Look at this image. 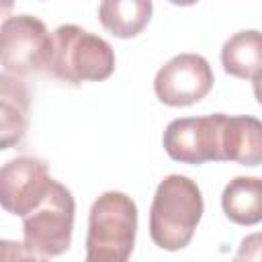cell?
<instances>
[{
  "label": "cell",
  "instance_id": "obj_1",
  "mask_svg": "<svg viewBox=\"0 0 262 262\" xmlns=\"http://www.w3.org/2000/svg\"><path fill=\"white\" fill-rule=\"evenodd\" d=\"M205 211L203 192L194 180L182 174L166 176L154 194L149 209V237L168 252L190 244Z\"/></svg>",
  "mask_w": 262,
  "mask_h": 262
},
{
  "label": "cell",
  "instance_id": "obj_2",
  "mask_svg": "<svg viewBox=\"0 0 262 262\" xmlns=\"http://www.w3.org/2000/svg\"><path fill=\"white\" fill-rule=\"evenodd\" d=\"M53 45L45 72L68 84L106 80L115 72V49L111 43L78 25H59L51 33Z\"/></svg>",
  "mask_w": 262,
  "mask_h": 262
},
{
  "label": "cell",
  "instance_id": "obj_3",
  "mask_svg": "<svg viewBox=\"0 0 262 262\" xmlns=\"http://www.w3.org/2000/svg\"><path fill=\"white\" fill-rule=\"evenodd\" d=\"M137 205L119 190L102 192L90 207L86 233L88 262H125L135 246Z\"/></svg>",
  "mask_w": 262,
  "mask_h": 262
},
{
  "label": "cell",
  "instance_id": "obj_4",
  "mask_svg": "<svg viewBox=\"0 0 262 262\" xmlns=\"http://www.w3.org/2000/svg\"><path fill=\"white\" fill-rule=\"evenodd\" d=\"M76 201L61 182H53L45 199L23 217V246L31 258H55L68 252L74 233Z\"/></svg>",
  "mask_w": 262,
  "mask_h": 262
},
{
  "label": "cell",
  "instance_id": "obj_5",
  "mask_svg": "<svg viewBox=\"0 0 262 262\" xmlns=\"http://www.w3.org/2000/svg\"><path fill=\"white\" fill-rule=\"evenodd\" d=\"M2 68L10 76H27L47 68L51 55V33L33 14L6 16L0 27Z\"/></svg>",
  "mask_w": 262,
  "mask_h": 262
},
{
  "label": "cell",
  "instance_id": "obj_6",
  "mask_svg": "<svg viewBox=\"0 0 262 262\" xmlns=\"http://www.w3.org/2000/svg\"><path fill=\"white\" fill-rule=\"evenodd\" d=\"M223 113L205 117H182L168 123L162 143L166 154L180 164L199 166L221 162V125Z\"/></svg>",
  "mask_w": 262,
  "mask_h": 262
},
{
  "label": "cell",
  "instance_id": "obj_7",
  "mask_svg": "<svg viewBox=\"0 0 262 262\" xmlns=\"http://www.w3.org/2000/svg\"><path fill=\"white\" fill-rule=\"evenodd\" d=\"M213 82V68L203 55L178 53L158 70L154 92L166 106H190L211 92Z\"/></svg>",
  "mask_w": 262,
  "mask_h": 262
},
{
  "label": "cell",
  "instance_id": "obj_8",
  "mask_svg": "<svg viewBox=\"0 0 262 262\" xmlns=\"http://www.w3.org/2000/svg\"><path fill=\"white\" fill-rule=\"evenodd\" d=\"M53 182L47 164L39 158L8 160L0 170V203L10 215L25 217L45 199Z\"/></svg>",
  "mask_w": 262,
  "mask_h": 262
},
{
  "label": "cell",
  "instance_id": "obj_9",
  "mask_svg": "<svg viewBox=\"0 0 262 262\" xmlns=\"http://www.w3.org/2000/svg\"><path fill=\"white\" fill-rule=\"evenodd\" d=\"M221 162L242 166L262 164V121L250 115L223 117L221 125Z\"/></svg>",
  "mask_w": 262,
  "mask_h": 262
},
{
  "label": "cell",
  "instance_id": "obj_10",
  "mask_svg": "<svg viewBox=\"0 0 262 262\" xmlns=\"http://www.w3.org/2000/svg\"><path fill=\"white\" fill-rule=\"evenodd\" d=\"M221 207L229 221L256 225L262 221V178L235 176L221 192Z\"/></svg>",
  "mask_w": 262,
  "mask_h": 262
},
{
  "label": "cell",
  "instance_id": "obj_11",
  "mask_svg": "<svg viewBox=\"0 0 262 262\" xmlns=\"http://www.w3.org/2000/svg\"><path fill=\"white\" fill-rule=\"evenodd\" d=\"M0 96H2V149H8L23 141L29 125V90L10 74L0 78Z\"/></svg>",
  "mask_w": 262,
  "mask_h": 262
},
{
  "label": "cell",
  "instance_id": "obj_12",
  "mask_svg": "<svg viewBox=\"0 0 262 262\" xmlns=\"http://www.w3.org/2000/svg\"><path fill=\"white\" fill-rule=\"evenodd\" d=\"M151 12V0H100L98 20L113 37L131 39L147 27Z\"/></svg>",
  "mask_w": 262,
  "mask_h": 262
},
{
  "label": "cell",
  "instance_id": "obj_13",
  "mask_svg": "<svg viewBox=\"0 0 262 262\" xmlns=\"http://www.w3.org/2000/svg\"><path fill=\"white\" fill-rule=\"evenodd\" d=\"M223 70L239 80H252L262 72V33L248 29L233 33L221 47Z\"/></svg>",
  "mask_w": 262,
  "mask_h": 262
},
{
  "label": "cell",
  "instance_id": "obj_14",
  "mask_svg": "<svg viewBox=\"0 0 262 262\" xmlns=\"http://www.w3.org/2000/svg\"><path fill=\"white\" fill-rule=\"evenodd\" d=\"M235 260H258L262 262V231L246 235L235 252Z\"/></svg>",
  "mask_w": 262,
  "mask_h": 262
},
{
  "label": "cell",
  "instance_id": "obj_15",
  "mask_svg": "<svg viewBox=\"0 0 262 262\" xmlns=\"http://www.w3.org/2000/svg\"><path fill=\"white\" fill-rule=\"evenodd\" d=\"M252 88H254V96H256V100L262 104V72H258V74L252 78Z\"/></svg>",
  "mask_w": 262,
  "mask_h": 262
},
{
  "label": "cell",
  "instance_id": "obj_16",
  "mask_svg": "<svg viewBox=\"0 0 262 262\" xmlns=\"http://www.w3.org/2000/svg\"><path fill=\"white\" fill-rule=\"evenodd\" d=\"M170 4H174V6H192V4H196L199 0H168Z\"/></svg>",
  "mask_w": 262,
  "mask_h": 262
}]
</instances>
